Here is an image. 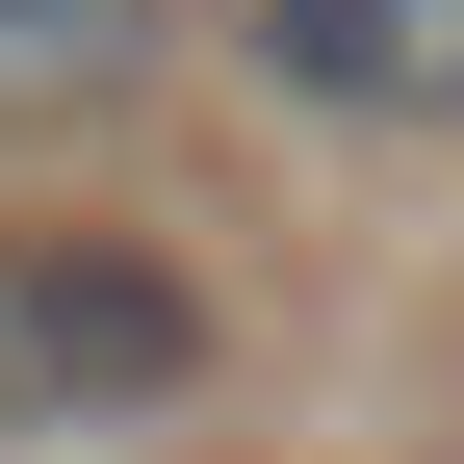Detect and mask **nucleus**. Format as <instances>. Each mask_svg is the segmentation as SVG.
Returning <instances> with one entry per match:
<instances>
[{
  "label": "nucleus",
  "instance_id": "nucleus-2",
  "mask_svg": "<svg viewBox=\"0 0 464 464\" xmlns=\"http://www.w3.org/2000/svg\"><path fill=\"white\" fill-rule=\"evenodd\" d=\"M207 52L310 130H464V0H207Z\"/></svg>",
  "mask_w": 464,
  "mask_h": 464
},
{
  "label": "nucleus",
  "instance_id": "nucleus-3",
  "mask_svg": "<svg viewBox=\"0 0 464 464\" xmlns=\"http://www.w3.org/2000/svg\"><path fill=\"white\" fill-rule=\"evenodd\" d=\"M155 26H181V0H0V130L130 103V78H155Z\"/></svg>",
  "mask_w": 464,
  "mask_h": 464
},
{
  "label": "nucleus",
  "instance_id": "nucleus-1",
  "mask_svg": "<svg viewBox=\"0 0 464 464\" xmlns=\"http://www.w3.org/2000/svg\"><path fill=\"white\" fill-rule=\"evenodd\" d=\"M155 387H207V284L130 232H0V439L155 413Z\"/></svg>",
  "mask_w": 464,
  "mask_h": 464
}]
</instances>
